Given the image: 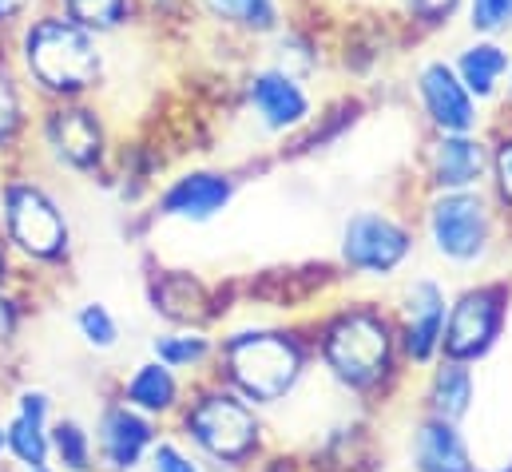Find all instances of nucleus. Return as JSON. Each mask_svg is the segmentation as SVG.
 I'll return each instance as SVG.
<instances>
[{
  "mask_svg": "<svg viewBox=\"0 0 512 472\" xmlns=\"http://www.w3.org/2000/svg\"><path fill=\"white\" fill-rule=\"evenodd\" d=\"M4 48L40 104L96 100L100 88L108 84V68H112L108 40L80 28L48 0L4 40Z\"/></svg>",
  "mask_w": 512,
  "mask_h": 472,
  "instance_id": "nucleus-1",
  "label": "nucleus"
},
{
  "mask_svg": "<svg viewBox=\"0 0 512 472\" xmlns=\"http://www.w3.org/2000/svg\"><path fill=\"white\" fill-rule=\"evenodd\" d=\"M0 238L12 250L16 266L60 270L76 250L72 215L60 195L24 167H4L0 175Z\"/></svg>",
  "mask_w": 512,
  "mask_h": 472,
  "instance_id": "nucleus-2",
  "label": "nucleus"
},
{
  "mask_svg": "<svg viewBox=\"0 0 512 472\" xmlns=\"http://www.w3.org/2000/svg\"><path fill=\"white\" fill-rule=\"evenodd\" d=\"M36 155L72 179L104 183L112 179V159H116V139L108 116L96 100H52L40 104L32 119V139Z\"/></svg>",
  "mask_w": 512,
  "mask_h": 472,
  "instance_id": "nucleus-3",
  "label": "nucleus"
},
{
  "mask_svg": "<svg viewBox=\"0 0 512 472\" xmlns=\"http://www.w3.org/2000/svg\"><path fill=\"white\" fill-rule=\"evenodd\" d=\"M179 437L183 445L219 469H243L251 465L262 441V421L255 405L239 397L231 385H203L179 405Z\"/></svg>",
  "mask_w": 512,
  "mask_h": 472,
  "instance_id": "nucleus-4",
  "label": "nucleus"
},
{
  "mask_svg": "<svg viewBox=\"0 0 512 472\" xmlns=\"http://www.w3.org/2000/svg\"><path fill=\"white\" fill-rule=\"evenodd\" d=\"M219 381L251 405H278L306 373V350L286 330H239L219 350Z\"/></svg>",
  "mask_w": 512,
  "mask_h": 472,
  "instance_id": "nucleus-5",
  "label": "nucleus"
},
{
  "mask_svg": "<svg viewBox=\"0 0 512 472\" xmlns=\"http://www.w3.org/2000/svg\"><path fill=\"white\" fill-rule=\"evenodd\" d=\"M318 350H322V365L330 369V377L338 385H346L354 393H370L393 369L397 338L378 310L350 306L326 322Z\"/></svg>",
  "mask_w": 512,
  "mask_h": 472,
  "instance_id": "nucleus-6",
  "label": "nucleus"
},
{
  "mask_svg": "<svg viewBox=\"0 0 512 472\" xmlns=\"http://www.w3.org/2000/svg\"><path fill=\"white\" fill-rule=\"evenodd\" d=\"M425 235L437 258L453 266L485 262L497 238V203L485 187L477 191H433L425 203Z\"/></svg>",
  "mask_w": 512,
  "mask_h": 472,
  "instance_id": "nucleus-7",
  "label": "nucleus"
},
{
  "mask_svg": "<svg viewBox=\"0 0 512 472\" xmlns=\"http://www.w3.org/2000/svg\"><path fill=\"white\" fill-rule=\"evenodd\" d=\"M239 100L270 139H294L298 131H306L310 119L318 116L310 80H302V76H294V72H286L270 60L243 72Z\"/></svg>",
  "mask_w": 512,
  "mask_h": 472,
  "instance_id": "nucleus-8",
  "label": "nucleus"
},
{
  "mask_svg": "<svg viewBox=\"0 0 512 472\" xmlns=\"http://www.w3.org/2000/svg\"><path fill=\"white\" fill-rule=\"evenodd\" d=\"M509 318V286L489 282V286H473L465 294H457L449 302L445 314V334H441V357L453 361H481L505 330Z\"/></svg>",
  "mask_w": 512,
  "mask_h": 472,
  "instance_id": "nucleus-9",
  "label": "nucleus"
},
{
  "mask_svg": "<svg viewBox=\"0 0 512 472\" xmlns=\"http://www.w3.org/2000/svg\"><path fill=\"white\" fill-rule=\"evenodd\" d=\"M239 195V179L223 167H187L171 175L155 199H151V219L155 223H187L203 227L215 223Z\"/></svg>",
  "mask_w": 512,
  "mask_h": 472,
  "instance_id": "nucleus-10",
  "label": "nucleus"
},
{
  "mask_svg": "<svg viewBox=\"0 0 512 472\" xmlns=\"http://www.w3.org/2000/svg\"><path fill=\"white\" fill-rule=\"evenodd\" d=\"M409 254H413V231L389 211L366 207L342 223V262L354 274L389 278L405 266Z\"/></svg>",
  "mask_w": 512,
  "mask_h": 472,
  "instance_id": "nucleus-11",
  "label": "nucleus"
},
{
  "mask_svg": "<svg viewBox=\"0 0 512 472\" xmlns=\"http://www.w3.org/2000/svg\"><path fill=\"white\" fill-rule=\"evenodd\" d=\"M413 100L429 131H481L485 108L453 72L449 56H425L413 68Z\"/></svg>",
  "mask_w": 512,
  "mask_h": 472,
  "instance_id": "nucleus-12",
  "label": "nucleus"
},
{
  "mask_svg": "<svg viewBox=\"0 0 512 472\" xmlns=\"http://www.w3.org/2000/svg\"><path fill=\"white\" fill-rule=\"evenodd\" d=\"M159 421L131 409L128 401H104L92 425V445H96V472H139L147 465L155 441H159Z\"/></svg>",
  "mask_w": 512,
  "mask_h": 472,
  "instance_id": "nucleus-13",
  "label": "nucleus"
},
{
  "mask_svg": "<svg viewBox=\"0 0 512 472\" xmlns=\"http://www.w3.org/2000/svg\"><path fill=\"white\" fill-rule=\"evenodd\" d=\"M421 171H425L429 195L485 187L489 183V135L485 131H429Z\"/></svg>",
  "mask_w": 512,
  "mask_h": 472,
  "instance_id": "nucleus-14",
  "label": "nucleus"
},
{
  "mask_svg": "<svg viewBox=\"0 0 512 472\" xmlns=\"http://www.w3.org/2000/svg\"><path fill=\"white\" fill-rule=\"evenodd\" d=\"M52 393L24 385L12 397V413L4 421V457L16 469L28 465H52V445H48V425H52Z\"/></svg>",
  "mask_w": 512,
  "mask_h": 472,
  "instance_id": "nucleus-15",
  "label": "nucleus"
},
{
  "mask_svg": "<svg viewBox=\"0 0 512 472\" xmlns=\"http://www.w3.org/2000/svg\"><path fill=\"white\" fill-rule=\"evenodd\" d=\"M445 314H449V298L433 278H417L405 286V294H401V350L409 361L429 365L441 354Z\"/></svg>",
  "mask_w": 512,
  "mask_h": 472,
  "instance_id": "nucleus-16",
  "label": "nucleus"
},
{
  "mask_svg": "<svg viewBox=\"0 0 512 472\" xmlns=\"http://www.w3.org/2000/svg\"><path fill=\"white\" fill-rule=\"evenodd\" d=\"M294 12V0H191V16L207 20L215 32L266 44Z\"/></svg>",
  "mask_w": 512,
  "mask_h": 472,
  "instance_id": "nucleus-17",
  "label": "nucleus"
},
{
  "mask_svg": "<svg viewBox=\"0 0 512 472\" xmlns=\"http://www.w3.org/2000/svg\"><path fill=\"white\" fill-rule=\"evenodd\" d=\"M449 64L461 76V84L473 92V100L485 108V104H497L505 96L512 68V44L501 40V36H469L449 52Z\"/></svg>",
  "mask_w": 512,
  "mask_h": 472,
  "instance_id": "nucleus-18",
  "label": "nucleus"
},
{
  "mask_svg": "<svg viewBox=\"0 0 512 472\" xmlns=\"http://www.w3.org/2000/svg\"><path fill=\"white\" fill-rule=\"evenodd\" d=\"M40 100L28 92V84L20 80L8 48L0 44V163L12 167L28 139H32V119H36Z\"/></svg>",
  "mask_w": 512,
  "mask_h": 472,
  "instance_id": "nucleus-19",
  "label": "nucleus"
},
{
  "mask_svg": "<svg viewBox=\"0 0 512 472\" xmlns=\"http://www.w3.org/2000/svg\"><path fill=\"white\" fill-rule=\"evenodd\" d=\"M120 401H128L131 409H139V413H147L155 421H167L183 405V381L159 357H143V361L131 365V373L124 377Z\"/></svg>",
  "mask_w": 512,
  "mask_h": 472,
  "instance_id": "nucleus-20",
  "label": "nucleus"
},
{
  "mask_svg": "<svg viewBox=\"0 0 512 472\" xmlns=\"http://www.w3.org/2000/svg\"><path fill=\"white\" fill-rule=\"evenodd\" d=\"M326 40L318 32V20H302L298 8L290 12V20L266 40V60L302 76V80H314L322 68H326Z\"/></svg>",
  "mask_w": 512,
  "mask_h": 472,
  "instance_id": "nucleus-21",
  "label": "nucleus"
},
{
  "mask_svg": "<svg viewBox=\"0 0 512 472\" xmlns=\"http://www.w3.org/2000/svg\"><path fill=\"white\" fill-rule=\"evenodd\" d=\"M409 457H413V472H477L461 429L441 417H429L417 425Z\"/></svg>",
  "mask_w": 512,
  "mask_h": 472,
  "instance_id": "nucleus-22",
  "label": "nucleus"
},
{
  "mask_svg": "<svg viewBox=\"0 0 512 472\" xmlns=\"http://www.w3.org/2000/svg\"><path fill=\"white\" fill-rule=\"evenodd\" d=\"M48 4H56L68 20H76L80 28L96 32L104 40L128 36L131 28H139L147 20L139 0H48Z\"/></svg>",
  "mask_w": 512,
  "mask_h": 472,
  "instance_id": "nucleus-23",
  "label": "nucleus"
},
{
  "mask_svg": "<svg viewBox=\"0 0 512 472\" xmlns=\"http://www.w3.org/2000/svg\"><path fill=\"white\" fill-rule=\"evenodd\" d=\"M473 369L465 361H453V357H441L433 377H429V417H441V421H453L461 425L473 409Z\"/></svg>",
  "mask_w": 512,
  "mask_h": 472,
  "instance_id": "nucleus-24",
  "label": "nucleus"
},
{
  "mask_svg": "<svg viewBox=\"0 0 512 472\" xmlns=\"http://www.w3.org/2000/svg\"><path fill=\"white\" fill-rule=\"evenodd\" d=\"M207 306V290L195 274L187 270H163L155 282H151V310L163 314L167 322L175 326H199L203 310Z\"/></svg>",
  "mask_w": 512,
  "mask_h": 472,
  "instance_id": "nucleus-25",
  "label": "nucleus"
},
{
  "mask_svg": "<svg viewBox=\"0 0 512 472\" xmlns=\"http://www.w3.org/2000/svg\"><path fill=\"white\" fill-rule=\"evenodd\" d=\"M215 342L199 330V326H171V330H163V334H155L151 338V357H159L163 365H171L179 377L183 373H195V369H203V365H211L215 361Z\"/></svg>",
  "mask_w": 512,
  "mask_h": 472,
  "instance_id": "nucleus-26",
  "label": "nucleus"
},
{
  "mask_svg": "<svg viewBox=\"0 0 512 472\" xmlns=\"http://www.w3.org/2000/svg\"><path fill=\"white\" fill-rule=\"evenodd\" d=\"M465 12V0H389V20L413 40L449 32Z\"/></svg>",
  "mask_w": 512,
  "mask_h": 472,
  "instance_id": "nucleus-27",
  "label": "nucleus"
},
{
  "mask_svg": "<svg viewBox=\"0 0 512 472\" xmlns=\"http://www.w3.org/2000/svg\"><path fill=\"white\" fill-rule=\"evenodd\" d=\"M48 445H52V465L60 472H96L92 429L80 417H52Z\"/></svg>",
  "mask_w": 512,
  "mask_h": 472,
  "instance_id": "nucleus-28",
  "label": "nucleus"
},
{
  "mask_svg": "<svg viewBox=\"0 0 512 472\" xmlns=\"http://www.w3.org/2000/svg\"><path fill=\"white\" fill-rule=\"evenodd\" d=\"M362 100L358 96H342V100H334L330 108H322L318 116L306 123V131H298L294 139H298V151H322L326 143H334L346 127H354L358 119H362Z\"/></svg>",
  "mask_w": 512,
  "mask_h": 472,
  "instance_id": "nucleus-29",
  "label": "nucleus"
},
{
  "mask_svg": "<svg viewBox=\"0 0 512 472\" xmlns=\"http://www.w3.org/2000/svg\"><path fill=\"white\" fill-rule=\"evenodd\" d=\"M72 322H76V334L84 338V346L96 350V354H112V350L120 346V338H124L120 318H116V314L108 310V302H100V298L80 302V310L72 314Z\"/></svg>",
  "mask_w": 512,
  "mask_h": 472,
  "instance_id": "nucleus-30",
  "label": "nucleus"
},
{
  "mask_svg": "<svg viewBox=\"0 0 512 472\" xmlns=\"http://www.w3.org/2000/svg\"><path fill=\"white\" fill-rule=\"evenodd\" d=\"M485 191L505 215H512V119L489 135V183H485Z\"/></svg>",
  "mask_w": 512,
  "mask_h": 472,
  "instance_id": "nucleus-31",
  "label": "nucleus"
},
{
  "mask_svg": "<svg viewBox=\"0 0 512 472\" xmlns=\"http://www.w3.org/2000/svg\"><path fill=\"white\" fill-rule=\"evenodd\" d=\"M469 36H512V0H465L461 12Z\"/></svg>",
  "mask_w": 512,
  "mask_h": 472,
  "instance_id": "nucleus-32",
  "label": "nucleus"
},
{
  "mask_svg": "<svg viewBox=\"0 0 512 472\" xmlns=\"http://www.w3.org/2000/svg\"><path fill=\"white\" fill-rule=\"evenodd\" d=\"M147 472H203V461L175 437H159L151 457H147Z\"/></svg>",
  "mask_w": 512,
  "mask_h": 472,
  "instance_id": "nucleus-33",
  "label": "nucleus"
},
{
  "mask_svg": "<svg viewBox=\"0 0 512 472\" xmlns=\"http://www.w3.org/2000/svg\"><path fill=\"white\" fill-rule=\"evenodd\" d=\"M40 4H44V0H0V44H4Z\"/></svg>",
  "mask_w": 512,
  "mask_h": 472,
  "instance_id": "nucleus-34",
  "label": "nucleus"
},
{
  "mask_svg": "<svg viewBox=\"0 0 512 472\" xmlns=\"http://www.w3.org/2000/svg\"><path fill=\"white\" fill-rule=\"evenodd\" d=\"M147 20H187L191 16V0H139Z\"/></svg>",
  "mask_w": 512,
  "mask_h": 472,
  "instance_id": "nucleus-35",
  "label": "nucleus"
},
{
  "mask_svg": "<svg viewBox=\"0 0 512 472\" xmlns=\"http://www.w3.org/2000/svg\"><path fill=\"white\" fill-rule=\"evenodd\" d=\"M16 258H12V250L4 246V238H0V290H8L12 286V278H16Z\"/></svg>",
  "mask_w": 512,
  "mask_h": 472,
  "instance_id": "nucleus-36",
  "label": "nucleus"
},
{
  "mask_svg": "<svg viewBox=\"0 0 512 472\" xmlns=\"http://www.w3.org/2000/svg\"><path fill=\"white\" fill-rule=\"evenodd\" d=\"M16 472H60L56 465H28V469H16Z\"/></svg>",
  "mask_w": 512,
  "mask_h": 472,
  "instance_id": "nucleus-37",
  "label": "nucleus"
},
{
  "mask_svg": "<svg viewBox=\"0 0 512 472\" xmlns=\"http://www.w3.org/2000/svg\"><path fill=\"white\" fill-rule=\"evenodd\" d=\"M501 100H505V108L512 112V68H509V84H505V96H501Z\"/></svg>",
  "mask_w": 512,
  "mask_h": 472,
  "instance_id": "nucleus-38",
  "label": "nucleus"
},
{
  "mask_svg": "<svg viewBox=\"0 0 512 472\" xmlns=\"http://www.w3.org/2000/svg\"><path fill=\"white\" fill-rule=\"evenodd\" d=\"M485 472H512V461H505V465H497V469H485Z\"/></svg>",
  "mask_w": 512,
  "mask_h": 472,
  "instance_id": "nucleus-39",
  "label": "nucleus"
},
{
  "mask_svg": "<svg viewBox=\"0 0 512 472\" xmlns=\"http://www.w3.org/2000/svg\"><path fill=\"white\" fill-rule=\"evenodd\" d=\"M0 461H4V421H0Z\"/></svg>",
  "mask_w": 512,
  "mask_h": 472,
  "instance_id": "nucleus-40",
  "label": "nucleus"
},
{
  "mask_svg": "<svg viewBox=\"0 0 512 472\" xmlns=\"http://www.w3.org/2000/svg\"><path fill=\"white\" fill-rule=\"evenodd\" d=\"M310 4H318V0H294V8H310Z\"/></svg>",
  "mask_w": 512,
  "mask_h": 472,
  "instance_id": "nucleus-41",
  "label": "nucleus"
},
{
  "mask_svg": "<svg viewBox=\"0 0 512 472\" xmlns=\"http://www.w3.org/2000/svg\"><path fill=\"white\" fill-rule=\"evenodd\" d=\"M0 175H4V163H0Z\"/></svg>",
  "mask_w": 512,
  "mask_h": 472,
  "instance_id": "nucleus-42",
  "label": "nucleus"
}]
</instances>
